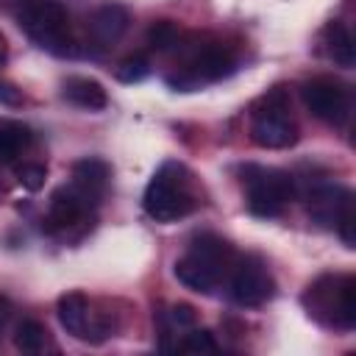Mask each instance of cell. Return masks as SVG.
Instances as JSON below:
<instances>
[{
	"label": "cell",
	"instance_id": "6da1fadb",
	"mask_svg": "<svg viewBox=\"0 0 356 356\" xmlns=\"http://www.w3.org/2000/svg\"><path fill=\"white\" fill-rule=\"evenodd\" d=\"M145 211L156 222H175L197 209V195L192 189V175L181 161H164L142 197Z\"/></svg>",
	"mask_w": 356,
	"mask_h": 356
},
{
	"label": "cell",
	"instance_id": "7a4b0ae2",
	"mask_svg": "<svg viewBox=\"0 0 356 356\" xmlns=\"http://www.w3.org/2000/svg\"><path fill=\"white\" fill-rule=\"evenodd\" d=\"M303 306L320 325L350 331L356 325V278L320 275L306 286Z\"/></svg>",
	"mask_w": 356,
	"mask_h": 356
},
{
	"label": "cell",
	"instance_id": "3957f363",
	"mask_svg": "<svg viewBox=\"0 0 356 356\" xmlns=\"http://www.w3.org/2000/svg\"><path fill=\"white\" fill-rule=\"evenodd\" d=\"M19 28L28 33V39L53 53V56H72L75 39L70 28V14L56 0H28L19 8Z\"/></svg>",
	"mask_w": 356,
	"mask_h": 356
},
{
	"label": "cell",
	"instance_id": "277c9868",
	"mask_svg": "<svg viewBox=\"0 0 356 356\" xmlns=\"http://www.w3.org/2000/svg\"><path fill=\"white\" fill-rule=\"evenodd\" d=\"M242 186L245 203L256 217H278L286 203L295 197V178L275 167L245 164L242 167Z\"/></svg>",
	"mask_w": 356,
	"mask_h": 356
},
{
	"label": "cell",
	"instance_id": "5b68a950",
	"mask_svg": "<svg viewBox=\"0 0 356 356\" xmlns=\"http://www.w3.org/2000/svg\"><path fill=\"white\" fill-rule=\"evenodd\" d=\"M250 139L259 147L267 150H281L292 147L298 142V125L289 117L286 95L281 89H273L270 95L261 97V103L253 108V122H250Z\"/></svg>",
	"mask_w": 356,
	"mask_h": 356
},
{
	"label": "cell",
	"instance_id": "8992f818",
	"mask_svg": "<svg viewBox=\"0 0 356 356\" xmlns=\"http://www.w3.org/2000/svg\"><path fill=\"white\" fill-rule=\"evenodd\" d=\"M234 70H236L234 53L220 42H209L203 47L197 44L189 53V58L181 67V72L170 75L167 83L175 86L178 92H192V89H200L203 83H214L220 78H228Z\"/></svg>",
	"mask_w": 356,
	"mask_h": 356
},
{
	"label": "cell",
	"instance_id": "52a82bcc",
	"mask_svg": "<svg viewBox=\"0 0 356 356\" xmlns=\"http://www.w3.org/2000/svg\"><path fill=\"white\" fill-rule=\"evenodd\" d=\"M228 295L236 306H245V309L267 303L275 295V281L267 264L259 256L236 259L228 273Z\"/></svg>",
	"mask_w": 356,
	"mask_h": 356
},
{
	"label": "cell",
	"instance_id": "ba28073f",
	"mask_svg": "<svg viewBox=\"0 0 356 356\" xmlns=\"http://www.w3.org/2000/svg\"><path fill=\"white\" fill-rule=\"evenodd\" d=\"M300 97L306 103V108L312 111V117L331 122V125H342L350 114V92L345 83H339L337 78H312L300 86Z\"/></svg>",
	"mask_w": 356,
	"mask_h": 356
},
{
	"label": "cell",
	"instance_id": "9c48e42d",
	"mask_svg": "<svg viewBox=\"0 0 356 356\" xmlns=\"http://www.w3.org/2000/svg\"><path fill=\"white\" fill-rule=\"evenodd\" d=\"M58 323L67 334L83 342H103L111 334V323L106 317H97L89 306V298L83 292H67L56 303Z\"/></svg>",
	"mask_w": 356,
	"mask_h": 356
},
{
	"label": "cell",
	"instance_id": "30bf717a",
	"mask_svg": "<svg viewBox=\"0 0 356 356\" xmlns=\"http://www.w3.org/2000/svg\"><path fill=\"white\" fill-rule=\"evenodd\" d=\"M128 25H131V14H128V8L120 6V3H103V6H97V8L89 14V19H86L89 36H92L95 44H100V47L117 44V42L125 36Z\"/></svg>",
	"mask_w": 356,
	"mask_h": 356
},
{
	"label": "cell",
	"instance_id": "8fae6325",
	"mask_svg": "<svg viewBox=\"0 0 356 356\" xmlns=\"http://www.w3.org/2000/svg\"><path fill=\"white\" fill-rule=\"evenodd\" d=\"M353 200V192L339 184H317L309 192V217L323 228H337L339 214Z\"/></svg>",
	"mask_w": 356,
	"mask_h": 356
},
{
	"label": "cell",
	"instance_id": "7c38bea8",
	"mask_svg": "<svg viewBox=\"0 0 356 356\" xmlns=\"http://www.w3.org/2000/svg\"><path fill=\"white\" fill-rule=\"evenodd\" d=\"M92 209V203L72 186V184H64L58 186L53 195H50V203H47V222L50 228H72L75 222L83 220V214Z\"/></svg>",
	"mask_w": 356,
	"mask_h": 356
},
{
	"label": "cell",
	"instance_id": "4fadbf2b",
	"mask_svg": "<svg viewBox=\"0 0 356 356\" xmlns=\"http://www.w3.org/2000/svg\"><path fill=\"white\" fill-rule=\"evenodd\" d=\"M186 253L192 259H197L203 267H209L220 281L228 278V273H231V267L236 261L234 248L222 236H217V234H200V236H195L189 242V250Z\"/></svg>",
	"mask_w": 356,
	"mask_h": 356
},
{
	"label": "cell",
	"instance_id": "5bb4252c",
	"mask_svg": "<svg viewBox=\"0 0 356 356\" xmlns=\"http://www.w3.org/2000/svg\"><path fill=\"white\" fill-rule=\"evenodd\" d=\"M108 178H111V167H108L103 159H97V156H86V159H81V161L72 164V181H70V184H72L92 206H97L100 197L106 195Z\"/></svg>",
	"mask_w": 356,
	"mask_h": 356
},
{
	"label": "cell",
	"instance_id": "9a60e30c",
	"mask_svg": "<svg viewBox=\"0 0 356 356\" xmlns=\"http://www.w3.org/2000/svg\"><path fill=\"white\" fill-rule=\"evenodd\" d=\"M61 95H64V100H70L72 106L86 108V111H100L108 103V95H106L103 83L95 81V78H86V75L67 78L61 83Z\"/></svg>",
	"mask_w": 356,
	"mask_h": 356
},
{
	"label": "cell",
	"instance_id": "2e32d148",
	"mask_svg": "<svg viewBox=\"0 0 356 356\" xmlns=\"http://www.w3.org/2000/svg\"><path fill=\"white\" fill-rule=\"evenodd\" d=\"M175 278L186 286V289H192V292H197V295H211L222 281L209 270V267H203L197 259H192L189 253H184L178 261H175Z\"/></svg>",
	"mask_w": 356,
	"mask_h": 356
},
{
	"label": "cell",
	"instance_id": "e0dca14e",
	"mask_svg": "<svg viewBox=\"0 0 356 356\" xmlns=\"http://www.w3.org/2000/svg\"><path fill=\"white\" fill-rule=\"evenodd\" d=\"M33 142V134L28 125L17 120L0 122V164H14Z\"/></svg>",
	"mask_w": 356,
	"mask_h": 356
},
{
	"label": "cell",
	"instance_id": "ac0fdd59",
	"mask_svg": "<svg viewBox=\"0 0 356 356\" xmlns=\"http://www.w3.org/2000/svg\"><path fill=\"white\" fill-rule=\"evenodd\" d=\"M323 44H325V53L334 64L339 67H353L356 61V50H353V36L350 31L342 25V22H328L325 31H323Z\"/></svg>",
	"mask_w": 356,
	"mask_h": 356
},
{
	"label": "cell",
	"instance_id": "d6986e66",
	"mask_svg": "<svg viewBox=\"0 0 356 356\" xmlns=\"http://www.w3.org/2000/svg\"><path fill=\"white\" fill-rule=\"evenodd\" d=\"M47 339H50L47 328L39 320H33V317L19 320L17 328H14V345L22 353H42L47 348Z\"/></svg>",
	"mask_w": 356,
	"mask_h": 356
},
{
	"label": "cell",
	"instance_id": "ffe728a7",
	"mask_svg": "<svg viewBox=\"0 0 356 356\" xmlns=\"http://www.w3.org/2000/svg\"><path fill=\"white\" fill-rule=\"evenodd\" d=\"M147 44L159 53H170V50H181L186 44V36L172 19H159L147 28Z\"/></svg>",
	"mask_w": 356,
	"mask_h": 356
},
{
	"label": "cell",
	"instance_id": "44dd1931",
	"mask_svg": "<svg viewBox=\"0 0 356 356\" xmlns=\"http://www.w3.org/2000/svg\"><path fill=\"white\" fill-rule=\"evenodd\" d=\"M175 350H184V353H214L217 350V342L211 337V331L206 328H189L181 334V339L175 342Z\"/></svg>",
	"mask_w": 356,
	"mask_h": 356
},
{
	"label": "cell",
	"instance_id": "7402d4cb",
	"mask_svg": "<svg viewBox=\"0 0 356 356\" xmlns=\"http://www.w3.org/2000/svg\"><path fill=\"white\" fill-rule=\"evenodd\" d=\"M150 75V61L145 58V56H128V58H122L117 67H114V78L120 81V83H139V81H145Z\"/></svg>",
	"mask_w": 356,
	"mask_h": 356
},
{
	"label": "cell",
	"instance_id": "603a6c76",
	"mask_svg": "<svg viewBox=\"0 0 356 356\" xmlns=\"http://www.w3.org/2000/svg\"><path fill=\"white\" fill-rule=\"evenodd\" d=\"M197 323V314L189 303H178V306H170V312L164 314V334H184L189 331L192 325Z\"/></svg>",
	"mask_w": 356,
	"mask_h": 356
},
{
	"label": "cell",
	"instance_id": "cb8c5ba5",
	"mask_svg": "<svg viewBox=\"0 0 356 356\" xmlns=\"http://www.w3.org/2000/svg\"><path fill=\"white\" fill-rule=\"evenodd\" d=\"M44 178H47V167L44 164H22V167H17V181L28 192L42 189L44 186Z\"/></svg>",
	"mask_w": 356,
	"mask_h": 356
},
{
	"label": "cell",
	"instance_id": "d4e9b609",
	"mask_svg": "<svg viewBox=\"0 0 356 356\" xmlns=\"http://www.w3.org/2000/svg\"><path fill=\"white\" fill-rule=\"evenodd\" d=\"M22 103V92L11 83V81H6V78H0V106H19Z\"/></svg>",
	"mask_w": 356,
	"mask_h": 356
},
{
	"label": "cell",
	"instance_id": "484cf974",
	"mask_svg": "<svg viewBox=\"0 0 356 356\" xmlns=\"http://www.w3.org/2000/svg\"><path fill=\"white\" fill-rule=\"evenodd\" d=\"M8 320H11V303H8L6 298H0V334L6 331Z\"/></svg>",
	"mask_w": 356,
	"mask_h": 356
},
{
	"label": "cell",
	"instance_id": "4316f807",
	"mask_svg": "<svg viewBox=\"0 0 356 356\" xmlns=\"http://www.w3.org/2000/svg\"><path fill=\"white\" fill-rule=\"evenodd\" d=\"M6 58H8V42H6V36L0 33V67L6 64Z\"/></svg>",
	"mask_w": 356,
	"mask_h": 356
},
{
	"label": "cell",
	"instance_id": "83f0119b",
	"mask_svg": "<svg viewBox=\"0 0 356 356\" xmlns=\"http://www.w3.org/2000/svg\"><path fill=\"white\" fill-rule=\"evenodd\" d=\"M0 3H22V6H25L28 0H0Z\"/></svg>",
	"mask_w": 356,
	"mask_h": 356
},
{
	"label": "cell",
	"instance_id": "f1b7e54d",
	"mask_svg": "<svg viewBox=\"0 0 356 356\" xmlns=\"http://www.w3.org/2000/svg\"><path fill=\"white\" fill-rule=\"evenodd\" d=\"M0 189H3V186H0Z\"/></svg>",
	"mask_w": 356,
	"mask_h": 356
}]
</instances>
